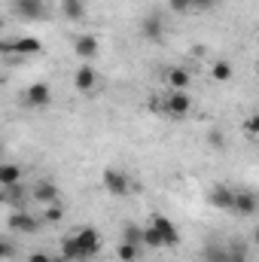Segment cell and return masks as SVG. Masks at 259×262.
Wrapping results in <instances>:
<instances>
[{"mask_svg": "<svg viewBox=\"0 0 259 262\" xmlns=\"http://www.w3.org/2000/svg\"><path fill=\"white\" fill-rule=\"evenodd\" d=\"M61 216H64V207H61V201H58V204H49V207H46V223H58Z\"/></svg>", "mask_w": 259, "mask_h": 262, "instance_id": "obj_25", "label": "cell"}, {"mask_svg": "<svg viewBox=\"0 0 259 262\" xmlns=\"http://www.w3.org/2000/svg\"><path fill=\"white\" fill-rule=\"evenodd\" d=\"M259 210V195L250 192V189H235V210L238 216H253Z\"/></svg>", "mask_w": 259, "mask_h": 262, "instance_id": "obj_13", "label": "cell"}, {"mask_svg": "<svg viewBox=\"0 0 259 262\" xmlns=\"http://www.w3.org/2000/svg\"><path fill=\"white\" fill-rule=\"evenodd\" d=\"M229 259L232 262H247V244L232 241V244H229Z\"/></svg>", "mask_w": 259, "mask_h": 262, "instance_id": "obj_23", "label": "cell"}, {"mask_svg": "<svg viewBox=\"0 0 259 262\" xmlns=\"http://www.w3.org/2000/svg\"><path fill=\"white\" fill-rule=\"evenodd\" d=\"M162 107H165V113L168 116H177V119H183V116H189L192 113V95L189 92H168L165 98H162Z\"/></svg>", "mask_w": 259, "mask_h": 262, "instance_id": "obj_3", "label": "cell"}, {"mask_svg": "<svg viewBox=\"0 0 259 262\" xmlns=\"http://www.w3.org/2000/svg\"><path fill=\"white\" fill-rule=\"evenodd\" d=\"M165 79H168V85H171L174 92H189V85H192V76H189L186 67H168Z\"/></svg>", "mask_w": 259, "mask_h": 262, "instance_id": "obj_15", "label": "cell"}, {"mask_svg": "<svg viewBox=\"0 0 259 262\" xmlns=\"http://www.w3.org/2000/svg\"><path fill=\"white\" fill-rule=\"evenodd\" d=\"M9 229L12 232H21V235H37L40 232V220L28 210H12L9 213Z\"/></svg>", "mask_w": 259, "mask_h": 262, "instance_id": "obj_10", "label": "cell"}, {"mask_svg": "<svg viewBox=\"0 0 259 262\" xmlns=\"http://www.w3.org/2000/svg\"><path fill=\"white\" fill-rule=\"evenodd\" d=\"M21 177H25V171H21L18 165H12V162H3V165H0V186H3V189L18 186Z\"/></svg>", "mask_w": 259, "mask_h": 262, "instance_id": "obj_16", "label": "cell"}, {"mask_svg": "<svg viewBox=\"0 0 259 262\" xmlns=\"http://www.w3.org/2000/svg\"><path fill=\"white\" fill-rule=\"evenodd\" d=\"M31 195H34V201H40V204H58L61 198H58V186L52 183V180H37L34 183V189H31Z\"/></svg>", "mask_w": 259, "mask_h": 262, "instance_id": "obj_14", "label": "cell"}, {"mask_svg": "<svg viewBox=\"0 0 259 262\" xmlns=\"http://www.w3.org/2000/svg\"><path fill=\"white\" fill-rule=\"evenodd\" d=\"M101 253V235L95 226H79L61 238V259L64 262H89Z\"/></svg>", "mask_w": 259, "mask_h": 262, "instance_id": "obj_1", "label": "cell"}, {"mask_svg": "<svg viewBox=\"0 0 259 262\" xmlns=\"http://www.w3.org/2000/svg\"><path fill=\"white\" fill-rule=\"evenodd\" d=\"M140 241H143V247H149V250H162V247H165L162 235H159V232H156V229H153L149 223L143 226V238H140Z\"/></svg>", "mask_w": 259, "mask_h": 262, "instance_id": "obj_21", "label": "cell"}, {"mask_svg": "<svg viewBox=\"0 0 259 262\" xmlns=\"http://www.w3.org/2000/svg\"><path fill=\"white\" fill-rule=\"evenodd\" d=\"M25 104L34 107V110L49 107V104H52V89H49V82H31V85L25 89Z\"/></svg>", "mask_w": 259, "mask_h": 262, "instance_id": "obj_7", "label": "cell"}, {"mask_svg": "<svg viewBox=\"0 0 259 262\" xmlns=\"http://www.w3.org/2000/svg\"><path fill=\"white\" fill-rule=\"evenodd\" d=\"M140 247H143V244H134V241H119L116 256H119L122 262H137V259H140Z\"/></svg>", "mask_w": 259, "mask_h": 262, "instance_id": "obj_18", "label": "cell"}, {"mask_svg": "<svg viewBox=\"0 0 259 262\" xmlns=\"http://www.w3.org/2000/svg\"><path fill=\"white\" fill-rule=\"evenodd\" d=\"M149 226L162 235L165 247H177V244H180V232H177V226H174V220H171V216H165V213H153Z\"/></svg>", "mask_w": 259, "mask_h": 262, "instance_id": "obj_5", "label": "cell"}, {"mask_svg": "<svg viewBox=\"0 0 259 262\" xmlns=\"http://www.w3.org/2000/svg\"><path fill=\"white\" fill-rule=\"evenodd\" d=\"M256 73H259V58H256Z\"/></svg>", "mask_w": 259, "mask_h": 262, "instance_id": "obj_33", "label": "cell"}, {"mask_svg": "<svg viewBox=\"0 0 259 262\" xmlns=\"http://www.w3.org/2000/svg\"><path fill=\"white\" fill-rule=\"evenodd\" d=\"M61 15L70 21H79L85 15V3L82 0H61Z\"/></svg>", "mask_w": 259, "mask_h": 262, "instance_id": "obj_19", "label": "cell"}, {"mask_svg": "<svg viewBox=\"0 0 259 262\" xmlns=\"http://www.w3.org/2000/svg\"><path fill=\"white\" fill-rule=\"evenodd\" d=\"M98 52H101V43H98L95 34H76L73 37V55L76 58L92 61V58H98Z\"/></svg>", "mask_w": 259, "mask_h": 262, "instance_id": "obj_9", "label": "cell"}, {"mask_svg": "<svg viewBox=\"0 0 259 262\" xmlns=\"http://www.w3.org/2000/svg\"><path fill=\"white\" fill-rule=\"evenodd\" d=\"M143 229H137L134 223H125V232H122V241H134V244H143Z\"/></svg>", "mask_w": 259, "mask_h": 262, "instance_id": "obj_24", "label": "cell"}, {"mask_svg": "<svg viewBox=\"0 0 259 262\" xmlns=\"http://www.w3.org/2000/svg\"><path fill=\"white\" fill-rule=\"evenodd\" d=\"M253 241H256V247H259V226L253 229Z\"/></svg>", "mask_w": 259, "mask_h": 262, "instance_id": "obj_32", "label": "cell"}, {"mask_svg": "<svg viewBox=\"0 0 259 262\" xmlns=\"http://www.w3.org/2000/svg\"><path fill=\"white\" fill-rule=\"evenodd\" d=\"M89 262H95V259H89Z\"/></svg>", "mask_w": 259, "mask_h": 262, "instance_id": "obj_34", "label": "cell"}, {"mask_svg": "<svg viewBox=\"0 0 259 262\" xmlns=\"http://www.w3.org/2000/svg\"><path fill=\"white\" fill-rule=\"evenodd\" d=\"M140 34L149 43H162V37H165V18H162V12H146L143 21H140Z\"/></svg>", "mask_w": 259, "mask_h": 262, "instance_id": "obj_8", "label": "cell"}, {"mask_svg": "<svg viewBox=\"0 0 259 262\" xmlns=\"http://www.w3.org/2000/svg\"><path fill=\"white\" fill-rule=\"evenodd\" d=\"M213 3H217V0H192V9L195 12H207Z\"/></svg>", "mask_w": 259, "mask_h": 262, "instance_id": "obj_30", "label": "cell"}, {"mask_svg": "<svg viewBox=\"0 0 259 262\" xmlns=\"http://www.w3.org/2000/svg\"><path fill=\"white\" fill-rule=\"evenodd\" d=\"M168 6H171L177 15H186V12H192V0H168Z\"/></svg>", "mask_w": 259, "mask_h": 262, "instance_id": "obj_26", "label": "cell"}, {"mask_svg": "<svg viewBox=\"0 0 259 262\" xmlns=\"http://www.w3.org/2000/svg\"><path fill=\"white\" fill-rule=\"evenodd\" d=\"M204 262H232L229 259V244H217V241H210V244L204 247Z\"/></svg>", "mask_w": 259, "mask_h": 262, "instance_id": "obj_17", "label": "cell"}, {"mask_svg": "<svg viewBox=\"0 0 259 262\" xmlns=\"http://www.w3.org/2000/svg\"><path fill=\"white\" fill-rule=\"evenodd\" d=\"M210 73H213V79H217V82H229V79H232V64H229L226 58H220V61H213Z\"/></svg>", "mask_w": 259, "mask_h": 262, "instance_id": "obj_22", "label": "cell"}, {"mask_svg": "<svg viewBox=\"0 0 259 262\" xmlns=\"http://www.w3.org/2000/svg\"><path fill=\"white\" fill-rule=\"evenodd\" d=\"M28 262H55L49 253H43V250H34L31 256H28Z\"/></svg>", "mask_w": 259, "mask_h": 262, "instance_id": "obj_29", "label": "cell"}, {"mask_svg": "<svg viewBox=\"0 0 259 262\" xmlns=\"http://www.w3.org/2000/svg\"><path fill=\"white\" fill-rule=\"evenodd\" d=\"M3 201L12 204L15 210H25V186L18 183V186H12V189H3Z\"/></svg>", "mask_w": 259, "mask_h": 262, "instance_id": "obj_20", "label": "cell"}, {"mask_svg": "<svg viewBox=\"0 0 259 262\" xmlns=\"http://www.w3.org/2000/svg\"><path fill=\"white\" fill-rule=\"evenodd\" d=\"M61 262H64V259H61Z\"/></svg>", "mask_w": 259, "mask_h": 262, "instance_id": "obj_35", "label": "cell"}, {"mask_svg": "<svg viewBox=\"0 0 259 262\" xmlns=\"http://www.w3.org/2000/svg\"><path fill=\"white\" fill-rule=\"evenodd\" d=\"M101 183H104V189L113 198H125L131 192V177L125 171H119V168H107L101 174Z\"/></svg>", "mask_w": 259, "mask_h": 262, "instance_id": "obj_4", "label": "cell"}, {"mask_svg": "<svg viewBox=\"0 0 259 262\" xmlns=\"http://www.w3.org/2000/svg\"><path fill=\"white\" fill-rule=\"evenodd\" d=\"M207 201H210L217 210H235V189H232V186H226V183H213Z\"/></svg>", "mask_w": 259, "mask_h": 262, "instance_id": "obj_11", "label": "cell"}, {"mask_svg": "<svg viewBox=\"0 0 259 262\" xmlns=\"http://www.w3.org/2000/svg\"><path fill=\"white\" fill-rule=\"evenodd\" d=\"M3 55H18V58H34L43 52V43L37 37H15V40H3L0 43Z\"/></svg>", "mask_w": 259, "mask_h": 262, "instance_id": "obj_2", "label": "cell"}, {"mask_svg": "<svg viewBox=\"0 0 259 262\" xmlns=\"http://www.w3.org/2000/svg\"><path fill=\"white\" fill-rule=\"evenodd\" d=\"M73 85H76V92L92 95V92L98 89V70H95L92 64H79L76 73H73Z\"/></svg>", "mask_w": 259, "mask_h": 262, "instance_id": "obj_12", "label": "cell"}, {"mask_svg": "<svg viewBox=\"0 0 259 262\" xmlns=\"http://www.w3.org/2000/svg\"><path fill=\"white\" fill-rule=\"evenodd\" d=\"M0 253L9 259V256H12V244H9V241H3V244H0Z\"/></svg>", "mask_w": 259, "mask_h": 262, "instance_id": "obj_31", "label": "cell"}, {"mask_svg": "<svg viewBox=\"0 0 259 262\" xmlns=\"http://www.w3.org/2000/svg\"><path fill=\"white\" fill-rule=\"evenodd\" d=\"M12 12L21 21H40L46 18V3L43 0H12Z\"/></svg>", "mask_w": 259, "mask_h": 262, "instance_id": "obj_6", "label": "cell"}, {"mask_svg": "<svg viewBox=\"0 0 259 262\" xmlns=\"http://www.w3.org/2000/svg\"><path fill=\"white\" fill-rule=\"evenodd\" d=\"M244 131H247L250 137H259V113H253L250 119H244Z\"/></svg>", "mask_w": 259, "mask_h": 262, "instance_id": "obj_27", "label": "cell"}, {"mask_svg": "<svg viewBox=\"0 0 259 262\" xmlns=\"http://www.w3.org/2000/svg\"><path fill=\"white\" fill-rule=\"evenodd\" d=\"M207 143H210L213 149H223V146H226V137H223L220 131L213 128V131H210V134H207Z\"/></svg>", "mask_w": 259, "mask_h": 262, "instance_id": "obj_28", "label": "cell"}]
</instances>
